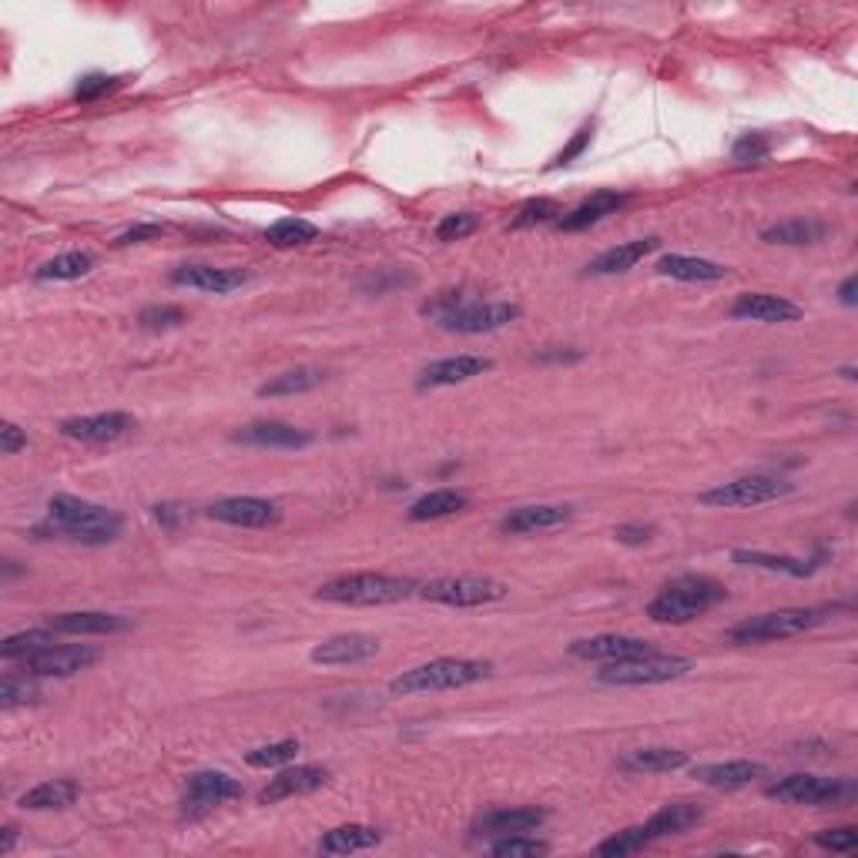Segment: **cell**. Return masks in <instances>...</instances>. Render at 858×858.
<instances>
[{
    "mask_svg": "<svg viewBox=\"0 0 858 858\" xmlns=\"http://www.w3.org/2000/svg\"><path fill=\"white\" fill-rule=\"evenodd\" d=\"M48 520L55 534H65L68 540L91 544V547L111 544L125 530V517L118 510H108L101 504H91L71 494H58L48 500Z\"/></svg>",
    "mask_w": 858,
    "mask_h": 858,
    "instance_id": "6da1fadb",
    "label": "cell"
},
{
    "mask_svg": "<svg viewBox=\"0 0 858 858\" xmlns=\"http://www.w3.org/2000/svg\"><path fill=\"white\" fill-rule=\"evenodd\" d=\"M721 601H728V591L718 581L698 577V574H684V577L664 584L651 597L647 617L654 624H691L701 614H708L711 607H718Z\"/></svg>",
    "mask_w": 858,
    "mask_h": 858,
    "instance_id": "7a4b0ae2",
    "label": "cell"
},
{
    "mask_svg": "<svg viewBox=\"0 0 858 858\" xmlns=\"http://www.w3.org/2000/svg\"><path fill=\"white\" fill-rule=\"evenodd\" d=\"M494 674L490 661H474V657H437L429 664L409 667L399 677L389 681V691L396 698H409V694H437V691H457V688H470L480 684Z\"/></svg>",
    "mask_w": 858,
    "mask_h": 858,
    "instance_id": "3957f363",
    "label": "cell"
},
{
    "mask_svg": "<svg viewBox=\"0 0 858 858\" xmlns=\"http://www.w3.org/2000/svg\"><path fill=\"white\" fill-rule=\"evenodd\" d=\"M419 591L416 581L409 577H392V574H342L325 581L315 597L342 607H382V604H399Z\"/></svg>",
    "mask_w": 858,
    "mask_h": 858,
    "instance_id": "277c9868",
    "label": "cell"
},
{
    "mask_svg": "<svg viewBox=\"0 0 858 858\" xmlns=\"http://www.w3.org/2000/svg\"><path fill=\"white\" fill-rule=\"evenodd\" d=\"M828 607H781V611H768V614H754L744 617L741 624H734L728 631L731 644H768V641H788L798 634H808L815 627H821L828 621Z\"/></svg>",
    "mask_w": 858,
    "mask_h": 858,
    "instance_id": "5b68a950",
    "label": "cell"
},
{
    "mask_svg": "<svg viewBox=\"0 0 858 858\" xmlns=\"http://www.w3.org/2000/svg\"><path fill=\"white\" fill-rule=\"evenodd\" d=\"M694 671L691 657H677V654H641V657H624V661H611L597 671L601 684H614V688H641V684H667L677 677H688Z\"/></svg>",
    "mask_w": 858,
    "mask_h": 858,
    "instance_id": "8992f818",
    "label": "cell"
},
{
    "mask_svg": "<svg viewBox=\"0 0 858 858\" xmlns=\"http://www.w3.org/2000/svg\"><path fill=\"white\" fill-rule=\"evenodd\" d=\"M429 604L443 607H487L497 604L510 594V587L497 577H480V574H460V577H437L416 591Z\"/></svg>",
    "mask_w": 858,
    "mask_h": 858,
    "instance_id": "52a82bcc",
    "label": "cell"
},
{
    "mask_svg": "<svg viewBox=\"0 0 858 858\" xmlns=\"http://www.w3.org/2000/svg\"><path fill=\"white\" fill-rule=\"evenodd\" d=\"M768 798L781 805H808V808H841L855 798V784L848 778H818V774H788L764 788Z\"/></svg>",
    "mask_w": 858,
    "mask_h": 858,
    "instance_id": "ba28073f",
    "label": "cell"
},
{
    "mask_svg": "<svg viewBox=\"0 0 858 858\" xmlns=\"http://www.w3.org/2000/svg\"><path fill=\"white\" fill-rule=\"evenodd\" d=\"M794 487L788 480H778V477H764V474H754V477H738V480H728V484H718L704 494H698V500L704 507H718V510H738V507H761V504H774L781 497H788Z\"/></svg>",
    "mask_w": 858,
    "mask_h": 858,
    "instance_id": "9c48e42d",
    "label": "cell"
},
{
    "mask_svg": "<svg viewBox=\"0 0 858 858\" xmlns=\"http://www.w3.org/2000/svg\"><path fill=\"white\" fill-rule=\"evenodd\" d=\"M131 429H138V419L131 412L111 409V412H91V416H71L61 419L58 433L65 440L75 443H91V447H105V443H118L125 440Z\"/></svg>",
    "mask_w": 858,
    "mask_h": 858,
    "instance_id": "30bf717a",
    "label": "cell"
},
{
    "mask_svg": "<svg viewBox=\"0 0 858 858\" xmlns=\"http://www.w3.org/2000/svg\"><path fill=\"white\" fill-rule=\"evenodd\" d=\"M517 319H520L517 302H474L470 299L467 305L443 315L437 325L443 332H457V335H484V332H497L504 325H514Z\"/></svg>",
    "mask_w": 858,
    "mask_h": 858,
    "instance_id": "8fae6325",
    "label": "cell"
},
{
    "mask_svg": "<svg viewBox=\"0 0 858 858\" xmlns=\"http://www.w3.org/2000/svg\"><path fill=\"white\" fill-rule=\"evenodd\" d=\"M101 661V651L91 644H51L25 661L31 677H75Z\"/></svg>",
    "mask_w": 858,
    "mask_h": 858,
    "instance_id": "7c38bea8",
    "label": "cell"
},
{
    "mask_svg": "<svg viewBox=\"0 0 858 858\" xmlns=\"http://www.w3.org/2000/svg\"><path fill=\"white\" fill-rule=\"evenodd\" d=\"M208 517L225 527L265 530L282 520V507L275 500H262V497H225L208 507Z\"/></svg>",
    "mask_w": 858,
    "mask_h": 858,
    "instance_id": "4fadbf2b",
    "label": "cell"
},
{
    "mask_svg": "<svg viewBox=\"0 0 858 858\" xmlns=\"http://www.w3.org/2000/svg\"><path fill=\"white\" fill-rule=\"evenodd\" d=\"M232 443L255 447V450H302L312 443V433L292 422H282V419H259V422L235 429Z\"/></svg>",
    "mask_w": 858,
    "mask_h": 858,
    "instance_id": "5bb4252c",
    "label": "cell"
},
{
    "mask_svg": "<svg viewBox=\"0 0 858 858\" xmlns=\"http://www.w3.org/2000/svg\"><path fill=\"white\" fill-rule=\"evenodd\" d=\"M242 794H245L242 781L232 778L228 771H195V774H188L182 805H185V811H208V808L235 801Z\"/></svg>",
    "mask_w": 858,
    "mask_h": 858,
    "instance_id": "9a60e30c",
    "label": "cell"
},
{
    "mask_svg": "<svg viewBox=\"0 0 858 858\" xmlns=\"http://www.w3.org/2000/svg\"><path fill=\"white\" fill-rule=\"evenodd\" d=\"M490 369H494V359H487V355H470V352H460V355H447V359L429 362V365L419 372L416 386H419V389H443V386H460V382H470V379H477V376H484V372H490Z\"/></svg>",
    "mask_w": 858,
    "mask_h": 858,
    "instance_id": "2e32d148",
    "label": "cell"
},
{
    "mask_svg": "<svg viewBox=\"0 0 858 858\" xmlns=\"http://www.w3.org/2000/svg\"><path fill=\"white\" fill-rule=\"evenodd\" d=\"M329 768L325 764H295V768H285L279 771L262 791H259V801L262 805H275V801H285V798H299V794H312L319 791L322 784H329Z\"/></svg>",
    "mask_w": 858,
    "mask_h": 858,
    "instance_id": "e0dca14e",
    "label": "cell"
},
{
    "mask_svg": "<svg viewBox=\"0 0 858 858\" xmlns=\"http://www.w3.org/2000/svg\"><path fill=\"white\" fill-rule=\"evenodd\" d=\"M731 319H744V322H764V325H778V322H794L801 319V305H794L784 295H771V292H744L731 302Z\"/></svg>",
    "mask_w": 858,
    "mask_h": 858,
    "instance_id": "ac0fdd59",
    "label": "cell"
},
{
    "mask_svg": "<svg viewBox=\"0 0 858 858\" xmlns=\"http://www.w3.org/2000/svg\"><path fill=\"white\" fill-rule=\"evenodd\" d=\"M252 282V272L245 269H218V265H182L172 272V285L212 292V295H228L242 285Z\"/></svg>",
    "mask_w": 858,
    "mask_h": 858,
    "instance_id": "d6986e66",
    "label": "cell"
},
{
    "mask_svg": "<svg viewBox=\"0 0 858 858\" xmlns=\"http://www.w3.org/2000/svg\"><path fill=\"white\" fill-rule=\"evenodd\" d=\"M657 651L654 644L641 641V637H631V634H597V637H584V641H574L571 644V657H581V661H624V657H641V654H651Z\"/></svg>",
    "mask_w": 858,
    "mask_h": 858,
    "instance_id": "ffe728a7",
    "label": "cell"
},
{
    "mask_svg": "<svg viewBox=\"0 0 858 858\" xmlns=\"http://www.w3.org/2000/svg\"><path fill=\"white\" fill-rule=\"evenodd\" d=\"M379 654V641L369 634H335L322 644L312 647L309 661L322 667H345V664H362Z\"/></svg>",
    "mask_w": 858,
    "mask_h": 858,
    "instance_id": "44dd1931",
    "label": "cell"
},
{
    "mask_svg": "<svg viewBox=\"0 0 858 858\" xmlns=\"http://www.w3.org/2000/svg\"><path fill=\"white\" fill-rule=\"evenodd\" d=\"M45 627H51L55 634L85 637V634H125L131 631V621L108 611H68V614H51Z\"/></svg>",
    "mask_w": 858,
    "mask_h": 858,
    "instance_id": "7402d4cb",
    "label": "cell"
},
{
    "mask_svg": "<svg viewBox=\"0 0 858 858\" xmlns=\"http://www.w3.org/2000/svg\"><path fill=\"white\" fill-rule=\"evenodd\" d=\"M627 202H631V195H627V192L601 188V192H594L587 202H581L577 208L564 212L554 225H557L560 232H584V228H591V225L604 222L607 215H617Z\"/></svg>",
    "mask_w": 858,
    "mask_h": 858,
    "instance_id": "603a6c76",
    "label": "cell"
},
{
    "mask_svg": "<svg viewBox=\"0 0 858 858\" xmlns=\"http://www.w3.org/2000/svg\"><path fill=\"white\" fill-rule=\"evenodd\" d=\"M574 517L571 507L560 504H537V507H517L500 520V534L510 537H527V534H544V530H557Z\"/></svg>",
    "mask_w": 858,
    "mask_h": 858,
    "instance_id": "cb8c5ba5",
    "label": "cell"
},
{
    "mask_svg": "<svg viewBox=\"0 0 858 858\" xmlns=\"http://www.w3.org/2000/svg\"><path fill=\"white\" fill-rule=\"evenodd\" d=\"M661 248V235H644V238H634V242H624V245H614L607 252H601L591 265H587V275H621V272H631L637 262H644L651 252Z\"/></svg>",
    "mask_w": 858,
    "mask_h": 858,
    "instance_id": "d4e9b609",
    "label": "cell"
},
{
    "mask_svg": "<svg viewBox=\"0 0 858 858\" xmlns=\"http://www.w3.org/2000/svg\"><path fill=\"white\" fill-rule=\"evenodd\" d=\"M764 774H768V768L758 764V761H718V764H698L694 768L698 784L721 788V791L744 788V784H751L754 778H764Z\"/></svg>",
    "mask_w": 858,
    "mask_h": 858,
    "instance_id": "484cf974",
    "label": "cell"
},
{
    "mask_svg": "<svg viewBox=\"0 0 858 858\" xmlns=\"http://www.w3.org/2000/svg\"><path fill=\"white\" fill-rule=\"evenodd\" d=\"M547 821V811L544 808H494L487 811L474 831L480 835H524V831H537L540 825Z\"/></svg>",
    "mask_w": 858,
    "mask_h": 858,
    "instance_id": "4316f807",
    "label": "cell"
},
{
    "mask_svg": "<svg viewBox=\"0 0 858 858\" xmlns=\"http://www.w3.org/2000/svg\"><path fill=\"white\" fill-rule=\"evenodd\" d=\"M701 818H704L701 805H694V801H671V805H664L661 811H654V815L641 825V831H644V838H647V845H651V841H657V838L681 835V831L694 828Z\"/></svg>",
    "mask_w": 858,
    "mask_h": 858,
    "instance_id": "83f0119b",
    "label": "cell"
},
{
    "mask_svg": "<svg viewBox=\"0 0 858 858\" xmlns=\"http://www.w3.org/2000/svg\"><path fill=\"white\" fill-rule=\"evenodd\" d=\"M828 235V222L821 218H784L768 228H761V242L768 245H818Z\"/></svg>",
    "mask_w": 858,
    "mask_h": 858,
    "instance_id": "f1b7e54d",
    "label": "cell"
},
{
    "mask_svg": "<svg viewBox=\"0 0 858 858\" xmlns=\"http://www.w3.org/2000/svg\"><path fill=\"white\" fill-rule=\"evenodd\" d=\"M731 560L741 567H754V571H768V574H788V577H811L821 564L815 560H801V557H784V554H768V550H731Z\"/></svg>",
    "mask_w": 858,
    "mask_h": 858,
    "instance_id": "f546056e",
    "label": "cell"
},
{
    "mask_svg": "<svg viewBox=\"0 0 858 858\" xmlns=\"http://www.w3.org/2000/svg\"><path fill=\"white\" fill-rule=\"evenodd\" d=\"M657 272L664 279H677V282H721L731 275L721 262L694 259V255H664L657 262Z\"/></svg>",
    "mask_w": 858,
    "mask_h": 858,
    "instance_id": "4dcf8cb0",
    "label": "cell"
},
{
    "mask_svg": "<svg viewBox=\"0 0 858 858\" xmlns=\"http://www.w3.org/2000/svg\"><path fill=\"white\" fill-rule=\"evenodd\" d=\"M382 841V831L372 828V825H339L332 831H325L319 838V851L322 855H349V851H365V848H376Z\"/></svg>",
    "mask_w": 858,
    "mask_h": 858,
    "instance_id": "1f68e13d",
    "label": "cell"
},
{
    "mask_svg": "<svg viewBox=\"0 0 858 858\" xmlns=\"http://www.w3.org/2000/svg\"><path fill=\"white\" fill-rule=\"evenodd\" d=\"M470 507V497L464 490H454V487H443V490H433L419 497L412 507H409V520L412 524H426V520H443V517H457Z\"/></svg>",
    "mask_w": 858,
    "mask_h": 858,
    "instance_id": "d6a6232c",
    "label": "cell"
},
{
    "mask_svg": "<svg viewBox=\"0 0 858 858\" xmlns=\"http://www.w3.org/2000/svg\"><path fill=\"white\" fill-rule=\"evenodd\" d=\"M81 798V784L71 778H55V781H41L38 788L21 794V808L28 811H55V808H68Z\"/></svg>",
    "mask_w": 858,
    "mask_h": 858,
    "instance_id": "836d02e7",
    "label": "cell"
},
{
    "mask_svg": "<svg viewBox=\"0 0 858 858\" xmlns=\"http://www.w3.org/2000/svg\"><path fill=\"white\" fill-rule=\"evenodd\" d=\"M325 372L315 369V365H295V369H285L279 376H272L269 382L259 386V396L262 399H279V396H299V392H309L315 386H322Z\"/></svg>",
    "mask_w": 858,
    "mask_h": 858,
    "instance_id": "e575fe53",
    "label": "cell"
},
{
    "mask_svg": "<svg viewBox=\"0 0 858 858\" xmlns=\"http://www.w3.org/2000/svg\"><path fill=\"white\" fill-rule=\"evenodd\" d=\"M684 764H688V751H677V748H637L621 761V768L644 771V774H664V771H677Z\"/></svg>",
    "mask_w": 858,
    "mask_h": 858,
    "instance_id": "d590c367",
    "label": "cell"
},
{
    "mask_svg": "<svg viewBox=\"0 0 858 858\" xmlns=\"http://www.w3.org/2000/svg\"><path fill=\"white\" fill-rule=\"evenodd\" d=\"M91 269H95V255L91 252H65V255H55L45 265H38L35 279L38 282H71V279L88 275Z\"/></svg>",
    "mask_w": 858,
    "mask_h": 858,
    "instance_id": "8d00e7d4",
    "label": "cell"
},
{
    "mask_svg": "<svg viewBox=\"0 0 858 858\" xmlns=\"http://www.w3.org/2000/svg\"><path fill=\"white\" fill-rule=\"evenodd\" d=\"M319 238V228L305 218H279L265 228V242L275 248H299Z\"/></svg>",
    "mask_w": 858,
    "mask_h": 858,
    "instance_id": "74e56055",
    "label": "cell"
},
{
    "mask_svg": "<svg viewBox=\"0 0 858 858\" xmlns=\"http://www.w3.org/2000/svg\"><path fill=\"white\" fill-rule=\"evenodd\" d=\"M55 644V631L51 627H35V631H21V634H11L4 644H0V657L4 661H28L31 654L45 651Z\"/></svg>",
    "mask_w": 858,
    "mask_h": 858,
    "instance_id": "f35d334b",
    "label": "cell"
},
{
    "mask_svg": "<svg viewBox=\"0 0 858 858\" xmlns=\"http://www.w3.org/2000/svg\"><path fill=\"white\" fill-rule=\"evenodd\" d=\"M295 754H299V741L285 738V741H272V744L252 748L245 754V764H252V768H282V764L295 761Z\"/></svg>",
    "mask_w": 858,
    "mask_h": 858,
    "instance_id": "ab89813d",
    "label": "cell"
},
{
    "mask_svg": "<svg viewBox=\"0 0 858 858\" xmlns=\"http://www.w3.org/2000/svg\"><path fill=\"white\" fill-rule=\"evenodd\" d=\"M547 851H550V845L540 841V838H534L530 831H524V835H504L500 841L490 845V855H497V858H534V855H547Z\"/></svg>",
    "mask_w": 858,
    "mask_h": 858,
    "instance_id": "60d3db41",
    "label": "cell"
},
{
    "mask_svg": "<svg viewBox=\"0 0 858 858\" xmlns=\"http://www.w3.org/2000/svg\"><path fill=\"white\" fill-rule=\"evenodd\" d=\"M182 322H188V312H185L182 305H162V302H155V305H145V309L138 312V325L148 329V332H168V329H178Z\"/></svg>",
    "mask_w": 858,
    "mask_h": 858,
    "instance_id": "b9f144b4",
    "label": "cell"
},
{
    "mask_svg": "<svg viewBox=\"0 0 858 858\" xmlns=\"http://www.w3.org/2000/svg\"><path fill=\"white\" fill-rule=\"evenodd\" d=\"M644 848H647V838H644L641 825H631V828H624V831H617V835H611L607 841H601V845H597V851H601V855H607V858L637 855V851H644Z\"/></svg>",
    "mask_w": 858,
    "mask_h": 858,
    "instance_id": "7bdbcfd3",
    "label": "cell"
},
{
    "mask_svg": "<svg viewBox=\"0 0 858 858\" xmlns=\"http://www.w3.org/2000/svg\"><path fill=\"white\" fill-rule=\"evenodd\" d=\"M41 698V691H38V684H31L28 681V674L25 677H18V674H8L4 677V684H0V708H21V704H35Z\"/></svg>",
    "mask_w": 858,
    "mask_h": 858,
    "instance_id": "ee69618b",
    "label": "cell"
},
{
    "mask_svg": "<svg viewBox=\"0 0 858 858\" xmlns=\"http://www.w3.org/2000/svg\"><path fill=\"white\" fill-rule=\"evenodd\" d=\"M564 212L557 208V202L550 198H530L517 215H514V228H534V225H547V222H557Z\"/></svg>",
    "mask_w": 858,
    "mask_h": 858,
    "instance_id": "f6af8a7d",
    "label": "cell"
},
{
    "mask_svg": "<svg viewBox=\"0 0 858 858\" xmlns=\"http://www.w3.org/2000/svg\"><path fill=\"white\" fill-rule=\"evenodd\" d=\"M771 155V142L764 135H741L731 148V162L734 165H761Z\"/></svg>",
    "mask_w": 858,
    "mask_h": 858,
    "instance_id": "bcb514c9",
    "label": "cell"
},
{
    "mask_svg": "<svg viewBox=\"0 0 858 858\" xmlns=\"http://www.w3.org/2000/svg\"><path fill=\"white\" fill-rule=\"evenodd\" d=\"M470 302V295L464 292V289H447V292H437L429 302H422V315L426 319H433V322H440L443 315H450L454 309H460V305H467Z\"/></svg>",
    "mask_w": 858,
    "mask_h": 858,
    "instance_id": "7dc6e473",
    "label": "cell"
},
{
    "mask_svg": "<svg viewBox=\"0 0 858 858\" xmlns=\"http://www.w3.org/2000/svg\"><path fill=\"white\" fill-rule=\"evenodd\" d=\"M480 228V218L474 212H457V215H447L440 225H437V238L440 242H460L467 235H474Z\"/></svg>",
    "mask_w": 858,
    "mask_h": 858,
    "instance_id": "c3c4849f",
    "label": "cell"
},
{
    "mask_svg": "<svg viewBox=\"0 0 858 858\" xmlns=\"http://www.w3.org/2000/svg\"><path fill=\"white\" fill-rule=\"evenodd\" d=\"M115 88H121V78H108V75H88V78H81V81H78V88H75V101H81V105H91V101H98V98L111 95Z\"/></svg>",
    "mask_w": 858,
    "mask_h": 858,
    "instance_id": "681fc988",
    "label": "cell"
},
{
    "mask_svg": "<svg viewBox=\"0 0 858 858\" xmlns=\"http://www.w3.org/2000/svg\"><path fill=\"white\" fill-rule=\"evenodd\" d=\"M815 845L825 851H855L858 848V828L855 825H841V828H825L815 835Z\"/></svg>",
    "mask_w": 858,
    "mask_h": 858,
    "instance_id": "f907efd6",
    "label": "cell"
},
{
    "mask_svg": "<svg viewBox=\"0 0 858 858\" xmlns=\"http://www.w3.org/2000/svg\"><path fill=\"white\" fill-rule=\"evenodd\" d=\"M28 429H21L18 422H0V454L14 457L21 450H28Z\"/></svg>",
    "mask_w": 858,
    "mask_h": 858,
    "instance_id": "816d5d0a",
    "label": "cell"
},
{
    "mask_svg": "<svg viewBox=\"0 0 858 858\" xmlns=\"http://www.w3.org/2000/svg\"><path fill=\"white\" fill-rule=\"evenodd\" d=\"M162 235H165V225H158V222H142V225H135V228L121 232V235L115 238V248L142 245V242H152V238H162Z\"/></svg>",
    "mask_w": 858,
    "mask_h": 858,
    "instance_id": "f5cc1de1",
    "label": "cell"
},
{
    "mask_svg": "<svg viewBox=\"0 0 858 858\" xmlns=\"http://www.w3.org/2000/svg\"><path fill=\"white\" fill-rule=\"evenodd\" d=\"M617 544H627V547H644L651 537H654V524H644V520H631V524H621L614 530Z\"/></svg>",
    "mask_w": 858,
    "mask_h": 858,
    "instance_id": "db71d44e",
    "label": "cell"
},
{
    "mask_svg": "<svg viewBox=\"0 0 858 858\" xmlns=\"http://www.w3.org/2000/svg\"><path fill=\"white\" fill-rule=\"evenodd\" d=\"M591 138H594V125H584V128L571 138V145L554 158V165H557V168H564V165H571L574 158H581V155H584V148L591 145Z\"/></svg>",
    "mask_w": 858,
    "mask_h": 858,
    "instance_id": "11a10c76",
    "label": "cell"
},
{
    "mask_svg": "<svg viewBox=\"0 0 858 858\" xmlns=\"http://www.w3.org/2000/svg\"><path fill=\"white\" fill-rule=\"evenodd\" d=\"M409 282H412V275H406V272L399 275V272H386V269H382V272H376L369 282H362V289H365V292H376V295H382L389 285H409Z\"/></svg>",
    "mask_w": 858,
    "mask_h": 858,
    "instance_id": "9f6ffc18",
    "label": "cell"
},
{
    "mask_svg": "<svg viewBox=\"0 0 858 858\" xmlns=\"http://www.w3.org/2000/svg\"><path fill=\"white\" fill-rule=\"evenodd\" d=\"M534 359H537V362H581L584 352L574 349V345H547V349L537 352Z\"/></svg>",
    "mask_w": 858,
    "mask_h": 858,
    "instance_id": "6f0895ef",
    "label": "cell"
},
{
    "mask_svg": "<svg viewBox=\"0 0 858 858\" xmlns=\"http://www.w3.org/2000/svg\"><path fill=\"white\" fill-rule=\"evenodd\" d=\"M155 520L165 524V527H175L178 520H185V510L175 507V504H162V507H155Z\"/></svg>",
    "mask_w": 858,
    "mask_h": 858,
    "instance_id": "680465c9",
    "label": "cell"
},
{
    "mask_svg": "<svg viewBox=\"0 0 858 858\" xmlns=\"http://www.w3.org/2000/svg\"><path fill=\"white\" fill-rule=\"evenodd\" d=\"M855 289H858V279H855V275H848V279L841 282V289H838V295H841V302H845V305H855V302H858Z\"/></svg>",
    "mask_w": 858,
    "mask_h": 858,
    "instance_id": "91938a15",
    "label": "cell"
},
{
    "mask_svg": "<svg viewBox=\"0 0 858 858\" xmlns=\"http://www.w3.org/2000/svg\"><path fill=\"white\" fill-rule=\"evenodd\" d=\"M14 841H18V828L8 825L4 835H0V855H11V851H14Z\"/></svg>",
    "mask_w": 858,
    "mask_h": 858,
    "instance_id": "94428289",
    "label": "cell"
}]
</instances>
